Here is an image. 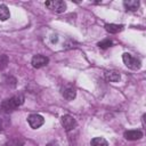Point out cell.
<instances>
[{"label": "cell", "instance_id": "obj_12", "mask_svg": "<svg viewBox=\"0 0 146 146\" xmlns=\"http://www.w3.org/2000/svg\"><path fill=\"white\" fill-rule=\"evenodd\" d=\"M10 16V13H9V9L6 5H0V21L5 22L9 18Z\"/></svg>", "mask_w": 146, "mask_h": 146}, {"label": "cell", "instance_id": "obj_2", "mask_svg": "<svg viewBox=\"0 0 146 146\" xmlns=\"http://www.w3.org/2000/svg\"><path fill=\"white\" fill-rule=\"evenodd\" d=\"M122 59H123V63L125 64L127 67L131 68V70H139L140 66H141V62L139 58L132 56L131 54H128V52H124L122 55Z\"/></svg>", "mask_w": 146, "mask_h": 146}, {"label": "cell", "instance_id": "obj_17", "mask_svg": "<svg viewBox=\"0 0 146 146\" xmlns=\"http://www.w3.org/2000/svg\"><path fill=\"white\" fill-rule=\"evenodd\" d=\"M47 146H59L56 141H51V143H49V144H47Z\"/></svg>", "mask_w": 146, "mask_h": 146}, {"label": "cell", "instance_id": "obj_4", "mask_svg": "<svg viewBox=\"0 0 146 146\" xmlns=\"http://www.w3.org/2000/svg\"><path fill=\"white\" fill-rule=\"evenodd\" d=\"M27 122L32 129H38L44 123V119L40 114H30L27 116Z\"/></svg>", "mask_w": 146, "mask_h": 146}, {"label": "cell", "instance_id": "obj_13", "mask_svg": "<svg viewBox=\"0 0 146 146\" xmlns=\"http://www.w3.org/2000/svg\"><path fill=\"white\" fill-rule=\"evenodd\" d=\"M91 146H108V143L103 137H96L91 140Z\"/></svg>", "mask_w": 146, "mask_h": 146}, {"label": "cell", "instance_id": "obj_16", "mask_svg": "<svg viewBox=\"0 0 146 146\" xmlns=\"http://www.w3.org/2000/svg\"><path fill=\"white\" fill-rule=\"evenodd\" d=\"M112 40H110V39H106V40H103V41H100V42H98V46L100 47V48H103V49H106V48H108V47H111L112 46Z\"/></svg>", "mask_w": 146, "mask_h": 146}, {"label": "cell", "instance_id": "obj_6", "mask_svg": "<svg viewBox=\"0 0 146 146\" xmlns=\"http://www.w3.org/2000/svg\"><path fill=\"white\" fill-rule=\"evenodd\" d=\"M48 62H49L48 57H46V56H43V55H35V56H33L31 63H32V66H33V67L40 68V67H42V66H46V65L48 64Z\"/></svg>", "mask_w": 146, "mask_h": 146}, {"label": "cell", "instance_id": "obj_14", "mask_svg": "<svg viewBox=\"0 0 146 146\" xmlns=\"http://www.w3.org/2000/svg\"><path fill=\"white\" fill-rule=\"evenodd\" d=\"M23 143H24V141L21 140V139H11V140L7 141V143L5 144V146H22Z\"/></svg>", "mask_w": 146, "mask_h": 146}, {"label": "cell", "instance_id": "obj_9", "mask_svg": "<svg viewBox=\"0 0 146 146\" xmlns=\"http://www.w3.org/2000/svg\"><path fill=\"white\" fill-rule=\"evenodd\" d=\"M105 79L111 82H117L120 80V73L116 71H107L105 73Z\"/></svg>", "mask_w": 146, "mask_h": 146}, {"label": "cell", "instance_id": "obj_8", "mask_svg": "<svg viewBox=\"0 0 146 146\" xmlns=\"http://www.w3.org/2000/svg\"><path fill=\"white\" fill-rule=\"evenodd\" d=\"M62 95H63V97H64L65 99L72 100V99L75 98L76 91H75L73 88H71V87H65V88H63V90H62Z\"/></svg>", "mask_w": 146, "mask_h": 146}, {"label": "cell", "instance_id": "obj_3", "mask_svg": "<svg viewBox=\"0 0 146 146\" xmlns=\"http://www.w3.org/2000/svg\"><path fill=\"white\" fill-rule=\"evenodd\" d=\"M46 7L55 13H63L66 9V3L62 0H50L46 1Z\"/></svg>", "mask_w": 146, "mask_h": 146}, {"label": "cell", "instance_id": "obj_11", "mask_svg": "<svg viewBox=\"0 0 146 146\" xmlns=\"http://www.w3.org/2000/svg\"><path fill=\"white\" fill-rule=\"evenodd\" d=\"M123 26L122 25H117V24H106L105 25V30L108 32V33H119L120 31H122Z\"/></svg>", "mask_w": 146, "mask_h": 146}, {"label": "cell", "instance_id": "obj_18", "mask_svg": "<svg viewBox=\"0 0 146 146\" xmlns=\"http://www.w3.org/2000/svg\"><path fill=\"white\" fill-rule=\"evenodd\" d=\"M0 130H2V120L0 119Z\"/></svg>", "mask_w": 146, "mask_h": 146}, {"label": "cell", "instance_id": "obj_1", "mask_svg": "<svg viewBox=\"0 0 146 146\" xmlns=\"http://www.w3.org/2000/svg\"><path fill=\"white\" fill-rule=\"evenodd\" d=\"M23 103H24V96L22 94H18V95H15V96L3 100L1 103V110L6 113H9V112L15 111Z\"/></svg>", "mask_w": 146, "mask_h": 146}, {"label": "cell", "instance_id": "obj_10", "mask_svg": "<svg viewBox=\"0 0 146 146\" xmlns=\"http://www.w3.org/2000/svg\"><path fill=\"white\" fill-rule=\"evenodd\" d=\"M123 6L125 7L127 10H137L139 7V1L138 0H125L123 2Z\"/></svg>", "mask_w": 146, "mask_h": 146}, {"label": "cell", "instance_id": "obj_5", "mask_svg": "<svg viewBox=\"0 0 146 146\" xmlns=\"http://www.w3.org/2000/svg\"><path fill=\"white\" fill-rule=\"evenodd\" d=\"M60 121H62V124H63V127H64V129H65L66 131H71V130H73V129L76 127V121H75V119H74L73 116L68 115V114L63 115L62 119H60Z\"/></svg>", "mask_w": 146, "mask_h": 146}, {"label": "cell", "instance_id": "obj_15", "mask_svg": "<svg viewBox=\"0 0 146 146\" xmlns=\"http://www.w3.org/2000/svg\"><path fill=\"white\" fill-rule=\"evenodd\" d=\"M8 64V57L6 55H1L0 56V71H2L3 68L7 67Z\"/></svg>", "mask_w": 146, "mask_h": 146}, {"label": "cell", "instance_id": "obj_7", "mask_svg": "<svg viewBox=\"0 0 146 146\" xmlns=\"http://www.w3.org/2000/svg\"><path fill=\"white\" fill-rule=\"evenodd\" d=\"M143 137V132L140 130H128L124 132V138L128 140H138Z\"/></svg>", "mask_w": 146, "mask_h": 146}]
</instances>
